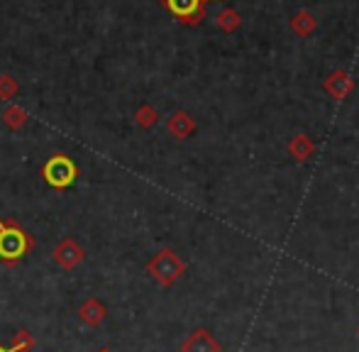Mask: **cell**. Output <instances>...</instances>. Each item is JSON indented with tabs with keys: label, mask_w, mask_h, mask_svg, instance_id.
I'll return each instance as SVG.
<instances>
[{
	"label": "cell",
	"mask_w": 359,
	"mask_h": 352,
	"mask_svg": "<svg viewBox=\"0 0 359 352\" xmlns=\"http://www.w3.org/2000/svg\"><path fill=\"white\" fill-rule=\"evenodd\" d=\"M52 259H54V264H57L59 269L74 271L76 266H79L86 259V250L81 248V245L76 243L74 238H62L57 245H54Z\"/></svg>",
	"instance_id": "obj_4"
},
{
	"label": "cell",
	"mask_w": 359,
	"mask_h": 352,
	"mask_svg": "<svg viewBox=\"0 0 359 352\" xmlns=\"http://www.w3.org/2000/svg\"><path fill=\"white\" fill-rule=\"evenodd\" d=\"M95 352H113V350H108V348H100V350H95Z\"/></svg>",
	"instance_id": "obj_15"
},
{
	"label": "cell",
	"mask_w": 359,
	"mask_h": 352,
	"mask_svg": "<svg viewBox=\"0 0 359 352\" xmlns=\"http://www.w3.org/2000/svg\"><path fill=\"white\" fill-rule=\"evenodd\" d=\"M181 350H184V352H217L220 348H217L215 340L210 338L205 330H194Z\"/></svg>",
	"instance_id": "obj_7"
},
{
	"label": "cell",
	"mask_w": 359,
	"mask_h": 352,
	"mask_svg": "<svg viewBox=\"0 0 359 352\" xmlns=\"http://www.w3.org/2000/svg\"><path fill=\"white\" fill-rule=\"evenodd\" d=\"M3 123L8 125L10 130H22L25 125H27V110L22 108V105H8V108L3 110Z\"/></svg>",
	"instance_id": "obj_8"
},
{
	"label": "cell",
	"mask_w": 359,
	"mask_h": 352,
	"mask_svg": "<svg viewBox=\"0 0 359 352\" xmlns=\"http://www.w3.org/2000/svg\"><path fill=\"white\" fill-rule=\"evenodd\" d=\"M186 271V264L174 250H159L154 257L147 262V274L159 286H171Z\"/></svg>",
	"instance_id": "obj_2"
},
{
	"label": "cell",
	"mask_w": 359,
	"mask_h": 352,
	"mask_svg": "<svg viewBox=\"0 0 359 352\" xmlns=\"http://www.w3.org/2000/svg\"><path fill=\"white\" fill-rule=\"evenodd\" d=\"M0 352H10V350H8V348H5V345H3V343H0Z\"/></svg>",
	"instance_id": "obj_14"
},
{
	"label": "cell",
	"mask_w": 359,
	"mask_h": 352,
	"mask_svg": "<svg viewBox=\"0 0 359 352\" xmlns=\"http://www.w3.org/2000/svg\"><path fill=\"white\" fill-rule=\"evenodd\" d=\"M18 95V81L10 74H0V100H13Z\"/></svg>",
	"instance_id": "obj_12"
},
{
	"label": "cell",
	"mask_w": 359,
	"mask_h": 352,
	"mask_svg": "<svg viewBox=\"0 0 359 352\" xmlns=\"http://www.w3.org/2000/svg\"><path fill=\"white\" fill-rule=\"evenodd\" d=\"M37 245L34 235H29L15 218L0 215V262L5 269H15Z\"/></svg>",
	"instance_id": "obj_1"
},
{
	"label": "cell",
	"mask_w": 359,
	"mask_h": 352,
	"mask_svg": "<svg viewBox=\"0 0 359 352\" xmlns=\"http://www.w3.org/2000/svg\"><path fill=\"white\" fill-rule=\"evenodd\" d=\"M156 120H159V115H156V110L151 108V105H140L137 113H135V123H137L140 128H151Z\"/></svg>",
	"instance_id": "obj_11"
},
{
	"label": "cell",
	"mask_w": 359,
	"mask_h": 352,
	"mask_svg": "<svg viewBox=\"0 0 359 352\" xmlns=\"http://www.w3.org/2000/svg\"><path fill=\"white\" fill-rule=\"evenodd\" d=\"M76 316H79L81 323L88 325V328H98V325H103L105 318H108V306L100 299H95V296H88L86 301H81Z\"/></svg>",
	"instance_id": "obj_6"
},
{
	"label": "cell",
	"mask_w": 359,
	"mask_h": 352,
	"mask_svg": "<svg viewBox=\"0 0 359 352\" xmlns=\"http://www.w3.org/2000/svg\"><path fill=\"white\" fill-rule=\"evenodd\" d=\"M194 130V120L189 118L186 113H174L169 118V133L179 140H186Z\"/></svg>",
	"instance_id": "obj_9"
},
{
	"label": "cell",
	"mask_w": 359,
	"mask_h": 352,
	"mask_svg": "<svg viewBox=\"0 0 359 352\" xmlns=\"http://www.w3.org/2000/svg\"><path fill=\"white\" fill-rule=\"evenodd\" d=\"M220 25L225 29H232V27H235V15H232V13H222L220 15Z\"/></svg>",
	"instance_id": "obj_13"
},
{
	"label": "cell",
	"mask_w": 359,
	"mask_h": 352,
	"mask_svg": "<svg viewBox=\"0 0 359 352\" xmlns=\"http://www.w3.org/2000/svg\"><path fill=\"white\" fill-rule=\"evenodd\" d=\"M34 335L29 333L27 328H20V330H15L13 333V340H10V345H8V350L10 352H32L34 350Z\"/></svg>",
	"instance_id": "obj_10"
},
{
	"label": "cell",
	"mask_w": 359,
	"mask_h": 352,
	"mask_svg": "<svg viewBox=\"0 0 359 352\" xmlns=\"http://www.w3.org/2000/svg\"><path fill=\"white\" fill-rule=\"evenodd\" d=\"M166 10H169L174 18H179L186 25H196L203 18V5L205 0H161Z\"/></svg>",
	"instance_id": "obj_5"
},
{
	"label": "cell",
	"mask_w": 359,
	"mask_h": 352,
	"mask_svg": "<svg viewBox=\"0 0 359 352\" xmlns=\"http://www.w3.org/2000/svg\"><path fill=\"white\" fill-rule=\"evenodd\" d=\"M79 176V167L74 164V159L64 152H57L42 164V179L52 186L54 191H64L76 181Z\"/></svg>",
	"instance_id": "obj_3"
}]
</instances>
